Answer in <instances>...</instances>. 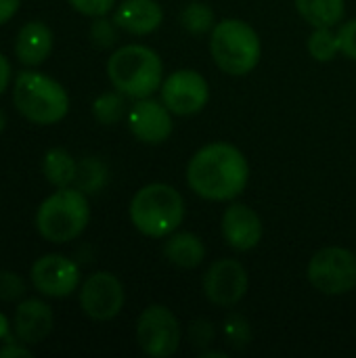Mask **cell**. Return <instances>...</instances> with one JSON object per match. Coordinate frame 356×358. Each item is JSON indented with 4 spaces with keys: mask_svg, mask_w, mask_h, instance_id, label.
<instances>
[{
    "mask_svg": "<svg viewBox=\"0 0 356 358\" xmlns=\"http://www.w3.org/2000/svg\"><path fill=\"white\" fill-rule=\"evenodd\" d=\"M42 174L57 189L71 187V182H76V176H78V162L67 149L52 147L44 153Z\"/></svg>",
    "mask_w": 356,
    "mask_h": 358,
    "instance_id": "obj_19",
    "label": "cell"
},
{
    "mask_svg": "<svg viewBox=\"0 0 356 358\" xmlns=\"http://www.w3.org/2000/svg\"><path fill=\"white\" fill-rule=\"evenodd\" d=\"M113 21L126 34L149 36L159 29L164 8L157 0H124L113 13Z\"/></svg>",
    "mask_w": 356,
    "mask_h": 358,
    "instance_id": "obj_16",
    "label": "cell"
},
{
    "mask_svg": "<svg viewBox=\"0 0 356 358\" xmlns=\"http://www.w3.org/2000/svg\"><path fill=\"white\" fill-rule=\"evenodd\" d=\"M80 15H86V17H105L113 6H115V0H67Z\"/></svg>",
    "mask_w": 356,
    "mask_h": 358,
    "instance_id": "obj_28",
    "label": "cell"
},
{
    "mask_svg": "<svg viewBox=\"0 0 356 358\" xmlns=\"http://www.w3.org/2000/svg\"><path fill=\"white\" fill-rule=\"evenodd\" d=\"M23 289H25V283L17 273L0 271V300L13 302L23 296Z\"/></svg>",
    "mask_w": 356,
    "mask_h": 358,
    "instance_id": "obj_27",
    "label": "cell"
},
{
    "mask_svg": "<svg viewBox=\"0 0 356 358\" xmlns=\"http://www.w3.org/2000/svg\"><path fill=\"white\" fill-rule=\"evenodd\" d=\"M107 78L111 86L130 99L153 96L164 82L162 57L145 44H126L111 52L107 61Z\"/></svg>",
    "mask_w": 356,
    "mask_h": 358,
    "instance_id": "obj_2",
    "label": "cell"
},
{
    "mask_svg": "<svg viewBox=\"0 0 356 358\" xmlns=\"http://www.w3.org/2000/svg\"><path fill=\"white\" fill-rule=\"evenodd\" d=\"M164 256L178 268H197L206 258V245L195 233L174 231L164 241Z\"/></svg>",
    "mask_w": 356,
    "mask_h": 358,
    "instance_id": "obj_18",
    "label": "cell"
},
{
    "mask_svg": "<svg viewBox=\"0 0 356 358\" xmlns=\"http://www.w3.org/2000/svg\"><path fill=\"white\" fill-rule=\"evenodd\" d=\"M118 25L115 21H109L105 17H94L90 25V40L99 48H109L118 42Z\"/></svg>",
    "mask_w": 356,
    "mask_h": 358,
    "instance_id": "obj_26",
    "label": "cell"
},
{
    "mask_svg": "<svg viewBox=\"0 0 356 358\" xmlns=\"http://www.w3.org/2000/svg\"><path fill=\"white\" fill-rule=\"evenodd\" d=\"M13 103L25 120L38 126H52L69 111V96L63 84L36 69H23L17 73Z\"/></svg>",
    "mask_w": 356,
    "mask_h": 358,
    "instance_id": "obj_4",
    "label": "cell"
},
{
    "mask_svg": "<svg viewBox=\"0 0 356 358\" xmlns=\"http://www.w3.org/2000/svg\"><path fill=\"white\" fill-rule=\"evenodd\" d=\"M136 342L147 357L168 358L183 342V327L168 306L151 304L138 315Z\"/></svg>",
    "mask_w": 356,
    "mask_h": 358,
    "instance_id": "obj_8",
    "label": "cell"
},
{
    "mask_svg": "<svg viewBox=\"0 0 356 358\" xmlns=\"http://www.w3.org/2000/svg\"><path fill=\"white\" fill-rule=\"evenodd\" d=\"M128 128L132 136L145 145H162L172 134V111L151 96L136 99L128 111Z\"/></svg>",
    "mask_w": 356,
    "mask_h": 358,
    "instance_id": "obj_13",
    "label": "cell"
},
{
    "mask_svg": "<svg viewBox=\"0 0 356 358\" xmlns=\"http://www.w3.org/2000/svg\"><path fill=\"white\" fill-rule=\"evenodd\" d=\"M17 357H34V352L29 350V346H25L23 342H19L17 338L13 340L10 336L4 340V346L0 348V358H17Z\"/></svg>",
    "mask_w": 356,
    "mask_h": 358,
    "instance_id": "obj_31",
    "label": "cell"
},
{
    "mask_svg": "<svg viewBox=\"0 0 356 358\" xmlns=\"http://www.w3.org/2000/svg\"><path fill=\"white\" fill-rule=\"evenodd\" d=\"M210 55L220 71L229 76H248L262 57L260 36L243 19H220L210 31Z\"/></svg>",
    "mask_w": 356,
    "mask_h": 358,
    "instance_id": "obj_5",
    "label": "cell"
},
{
    "mask_svg": "<svg viewBox=\"0 0 356 358\" xmlns=\"http://www.w3.org/2000/svg\"><path fill=\"white\" fill-rule=\"evenodd\" d=\"M126 111V103H124V94L118 90L111 92H103L92 101V115L99 124L103 126H113L124 117Z\"/></svg>",
    "mask_w": 356,
    "mask_h": 358,
    "instance_id": "obj_22",
    "label": "cell"
},
{
    "mask_svg": "<svg viewBox=\"0 0 356 358\" xmlns=\"http://www.w3.org/2000/svg\"><path fill=\"white\" fill-rule=\"evenodd\" d=\"M189 338H191V342H193L195 346L206 348V346H210V344L214 342L216 329H214V325H212L210 321L197 319V321H193L191 327H189Z\"/></svg>",
    "mask_w": 356,
    "mask_h": 358,
    "instance_id": "obj_29",
    "label": "cell"
},
{
    "mask_svg": "<svg viewBox=\"0 0 356 358\" xmlns=\"http://www.w3.org/2000/svg\"><path fill=\"white\" fill-rule=\"evenodd\" d=\"M222 239L235 252H250L262 241V220L245 203H231L220 220Z\"/></svg>",
    "mask_w": 356,
    "mask_h": 358,
    "instance_id": "obj_14",
    "label": "cell"
},
{
    "mask_svg": "<svg viewBox=\"0 0 356 358\" xmlns=\"http://www.w3.org/2000/svg\"><path fill=\"white\" fill-rule=\"evenodd\" d=\"M306 46L315 61H321V63L334 61L336 55L340 52L338 31H334V27H315V31L308 36Z\"/></svg>",
    "mask_w": 356,
    "mask_h": 358,
    "instance_id": "obj_23",
    "label": "cell"
},
{
    "mask_svg": "<svg viewBox=\"0 0 356 358\" xmlns=\"http://www.w3.org/2000/svg\"><path fill=\"white\" fill-rule=\"evenodd\" d=\"M162 103L172 115H195L210 101L208 80L195 69H178L162 82Z\"/></svg>",
    "mask_w": 356,
    "mask_h": 358,
    "instance_id": "obj_11",
    "label": "cell"
},
{
    "mask_svg": "<svg viewBox=\"0 0 356 358\" xmlns=\"http://www.w3.org/2000/svg\"><path fill=\"white\" fill-rule=\"evenodd\" d=\"M298 15L313 27H334L344 19V0H294Z\"/></svg>",
    "mask_w": 356,
    "mask_h": 358,
    "instance_id": "obj_20",
    "label": "cell"
},
{
    "mask_svg": "<svg viewBox=\"0 0 356 358\" xmlns=\"http://www.w3.org/2000/svg\"><path fill=\"white\" fill-rule=\"evenodd\" d=\"M31 285L46 298H67L80 285V266L61 254H46L31 264Z\"/></svg>",
    "mask_w": 356,
    "mask_h": 358,
    "instance_id": "obj_12",
    "label": "cell"
},
{
    "mask_svg": "<svg viewBox=\"0 0 356 358\" xmlns=\"http://www.w3.org/2000/svg\"><path fill=\"white\" fill-rule=\"evenodd\" d=\"M338 40H340V52L356 61V19H350L340 25Z\"/></svg>",
    "mask_w": 356,
    "mask_h": 358,
    "instance_id": "obj_30",
    "label": "cell"
},
{
    "mask_svg": "<svg viewBox=\"0 0 356 358\" xmlns=\"http://www.w3.org/2000/svg\"><path fill=\"white\" fill-rule=\"evenodd\" d=\"M250 182V164L231 143H208L187 164L189 189L206 201H233Z\"/></svg>",
    "mask_w": 356,
    "mask_h": 358,
    "instance_id": "obj_1",
    "label": "cell"
},
{
    "mask_svg": "<svg viewBox=\"0 0 356 358\" xmlns=\"http://www.w3.org/2000/svg\"><path fill=\"white\" fill-rule=\"evenodd\" d=\"M88 220L90 206L86 193L73 187L57 189L36 212V229L40 237L57 245L78 239L86 231Z\"/></svg>",
    "mask_w": 356,
    "mask_h": 358,
    "instance_id": "obj_6",
    "label": "cell"
},
{
    "mask_svg": "<svg viewBox=\"0 0 356 358\" xmlns=\"http://www.w3.org/2000/svg\"><path fill=\"white\" fill-rule=\"evenodd\" d=\"M126 302L122 281L107 273H92L80 285V308L92 321H111L115 319Z\"/></svg>",
    "mask_w": 356,
    "mask_h": 358,
    "instance_id": "obj_10",
    "label": "cell"
},
{
    "mask_svg": "<svg viewBox=\"0 0 356 358\" xmlns=\"http://www.w3.org/2000/svg\"><path fill=\"white\" fill-rule=\"evenodd\" d=\"M199 357L201 358H206V357H216V358H227V352H220V350H201L199 352Z\"/></svg>",
    "mask_w": 356,
    "mask_h": 358,
    "instance_id": "obj_35",
    "label": "cell"
},
{
    "mask_svg": "<svg viewBox=\"0 0 356 358\" xmlns=\"http://www.w3.org/2000/svg\"><path fill=\"white\" fill-rule=\"evenodd\" d=\"M10 76H13V65L10 61L0 52V96L6 92L8 84H10Z\"/></svg>",
    "mask_w": 356,
    "mask_h": 358,
    "instance_id": "obj_33",
    "label": "cell"
},
{
    "mask_svg": "<svg viewBox=\"0 0 356 358\" xmlns=\"http://www.w3.org/2000/svg\"><path fill=\"white\" fill-rule=\"evenodd\" d=\"M180 25L189 34L201 36L214 29L216 25V13L210 4L206 2H189L180 10Z\"/></svg>",
    "mask_w": 356,
    "mask_h": 358,
    "instance_id": "obj_21",
    "label": "cell"
},
{
    "mask_svg": "<svg viewBox=\"0 0 356 358\" xmlns=\"http://www.w3.org/2000/svg\"><path fill=\"white\" fill-rule=\"evenodd\" d=\"M250 289V275L245 266L235 258H220L212 262L204 275V296L220 306H237Z\"/></svg>",
    "mask_w": 356,
    "mask_h": 358,
    "instance_id": "obj_9",
    "label": "cell"
},
{
    "mask_svg": "<svg viewBox=\"0 0 356 358\" xmlns=\"http://www.w3.org/2000/svg\"><path fill=\"white\" fill-rule=\"evenodd\" d=\"M222 334H225L227 344L231 348H235V350L245 348L252 342V325H250V321L243 315H231L225 321Z\"/></svg>",
    "mask_w": 356,
    "mask_h": 358,
    "instance_id": "obj_25",
    "label": "cell"
},
{
    "mask_svg": "<svg viewBox=\"0 0 356 358\" xmlns=\"http://www.w3.org/2000/svg\"><path fill=\"white\" fill-rule=\"evenodd\" d=\"M52 323H55L52 310L46 302L36 300V298L23 300L17 306L15 319H13L15 338L23 342L25 346H38L50 336Z\"/></svg>",
    "mask_w": 356,
    "mask_h": 358,
    "instance_id": "obj_15",
    "label": "cell"
},
{
    "mask_svg": "<svg viewBox=\"0 0 356 358\" xmlns=\"http://www.w3.org/2000/svg\"><path fill=\"white\" fill-rule=\"evenodd\" d=\"M128 214L138 233L151 239H166L185 222L187 208L183 195L174 187L151 182L134 193Z\"/></svg>",
    "mask_w": 356,
    "mask_h": 358,
    "instance_id": "obj_3",
    "label": "cell"
},
{
    "mask_svg": "<svg viewBox=\"0 0 356 358\" xmlns=\"http://www.w3.org/2000/svg\"><path fill=\"white\" fill-rule=\"evenodd\" d=\"M10 336V325H8V319L0 313V342L6 340Z\"/></svg>",
    "mask_w": 356,
    "mask_h": 358,
    "instance_id": "obj_34",
    "label": "cell"
},
{
    "mask_svg": "<svg viewBox=\"0 0 356 358\" xmlns=\"http://www.w3.org/2000/svg\"><path fill=\"white\" fill-rule=\"evenodd\" d=\"M78 189L88 193H99L107 185V168L97 157H86L78 164V176H76Z\"/></svg>",
    "mask_w": 356,
    "mask_h": 358,
    "instance_id": "obj_24",
    "label": "cell"
},
{
    "mask_svg": "<svg viewBox=\"0 0 356 358\" xmlns=\"http://www.w3.org/2000/svg\"><path fill=\"white\" fill-rule=\"evenodd\" d=\"M311 285L325 296H344L356 287L355 252L338 245L319 250L306 268Z\"/></svg>",
    "mask_w": 356,
    "mask_h": 358,
    "instance_id": "obj_7",
    "label": "cell"
},
{
    "mask_svg": "<svg viewBox=\"0 0 356 358\" xmlns=\"http://www.w3.org/2000/svg\"><path fill=\"white\" fill-rule=\"evenodd\" d=\"M4 126H6V117H4V113H2V109H0V132L4 130Z\"/></svg>",
    "mask_w": 356,
    "mask_h": 358,
    "instance_id": "obj_36",
    "label": "cell"
},
{
    "mask_svg": "<svg viewBox=\"0 0 356 358\" xmlns=\"http://www.w3.org/2000/svg\"><path fill=\"white\" fill-rule=\"evenodd\" d=\"M52 31L44 21H29L17 34L15 55L25 67H38L48 59L52 50Z\"/></svg>",
    "mask_w": 356,
    "mask_h": 358,
    "instance_id": "obj_17",
    "label": "cell"
},
{
    "mask_svg": "<svg viewBox=\"0 0 356 358\" xmlns=\"http://www.w3.org/2000/svg\"><path fill=\"white\" fill-rule=\"evenodd\" d=\"M21 6V0H0V25L8 23Z\"/></svg>",
    "mask_w": 356,
    "mask_h": 358,
    "instance_id": "obj_32",
    "label": "cell"
}]
</instances>
